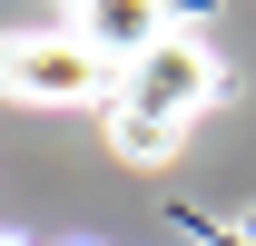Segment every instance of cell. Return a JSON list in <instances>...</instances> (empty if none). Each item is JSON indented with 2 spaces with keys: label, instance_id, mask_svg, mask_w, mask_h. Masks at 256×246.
Returning a JSON list of instances; mask_svg holds the SVG:
<instances>
[{
  "label": "cell",
  "instance_id": "cell-5",
  "mask_svg": "<svg viewBox=\"0 0 256 246\" xmlns=\"http://www.w3.org/2000/svg\"><path fill=\"white\" fill-rule=\"evenodd\" d=\"M0 246H20V236H0Z\"/></svg>",
  "mask_w": 256,
  "mask_h": 246
},
{
  "label": "cell",
  "instance_id": "cell-2",
  "mask_svg": "<svg viewBox=\"0 0 256 246\" xmlns=\"http://www.w3.org/2000/svg\"><path fill=\"white\" fill-rule=\"evenodd\" d=\"M207 98H217V60H207L188 30H168L148 60L118 69V108H138V118H158V128H188Z\"/></svg>",
  "mask_w": 256,
  "mask_h": 246
},
{
  "label": "cell",
  "instance_id": "cell-1",
  "mask_svg": "<svg viewBox=\"0 0 256 246\" xmlns=\"http://www.w3.org/2000/svg\"><path fill=\"white\" fill-rule=\"evenodd\" d=\"M0 89L30 108H98L118 89V69L98 60L79 30H10L0 40Z\"/></svg>",
  "mask_w": 256,
  "mask_h": 246
},
{
  "label": "cell",
  "instance_id": "cell-3",
  "mask_svg": "<svg viewBox=\"0 0 256 246\" xmlns=\"http://www.w3.org/2000/svg\"><path fill=\"white\" fill-rule=\"evenodd\" d=\"M69 30L89 40L108 69H128V60H148V50L168 40V0H79V20H69Z\"/></svg>",
  "mask_w": 256,
  "mask_h": 246
},
{
  "label": "cell",
  "instance_id": "cell-4",
  "mask_svg": "<svg viewBox=\"0 0 256 246\" xmlns=\"http://www.w3.org/2000/svg\"><path fill=\"white\" fill-rule=\"evenodd\" d=\"M108 148H118L128 168H158V158L178 148V128H158V118H138V108H118V98H108Z\"/></svg>",
  "mask_w": 256,
  "mask_h": 246
}]
</instances>
